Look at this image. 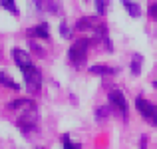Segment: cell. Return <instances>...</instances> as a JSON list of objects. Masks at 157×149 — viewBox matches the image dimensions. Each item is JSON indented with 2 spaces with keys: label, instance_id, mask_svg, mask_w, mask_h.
I'll use <instances>...</instances> for the list:
<instances>
[{
  "label": "cell",
  "instance_id": "6da1fadb",
  "mask_svg": "<svg viewBox=\"0 0 157 149\" xmlns=\"http://www.w3.org/2000/svg\"><path fill=\"white\" fill-rule=\"evenodd\" d=\"M90 44H92V40L90 38H80L76 40V42L70 46L68 50V60L72 62L74 66H82L86 62V58H88V48Z\"/></svg>",
  "mask_w": 157,
  "mask_h": 149
},
{
  "label": "cell",
  "instance_id": "7a4b0ae2",
  "mask_svg": "<svg viewBox=\"0 0 157 149\" xmlns=\"http://www.w3.org/2000/svg\"><path fill=\"white\" fill-rule=\"evenodd\" d=\"M24 82H26V90L30 94H38L40 88H42V72H40L36 66H30V68L22 70Z\"/></svg>",
  "mask_w": 157,
  "mask_h": 149
},
{
  "label": "cell",
  "instance_id": "3957f363",
  "mask_svg": "<svg viewBox=\"0 0 157 149\" xmlns=\"http://www.w3.org/2000/svg\"><path fill=\"white\" fill-rule=\"evenodd\" d=\"M16 125L24 131V133H30V131L36 129L38 125V109H30V111H24L16 117Z\"/></svg>",
  "mask_w": 157,
  "mask_h": 149
},
{
  "label": "cell",
  "instance_id": "277c9868",
  "mask_svg": "<svg viewBox=\"0 0 157 149\" xmlns=\"http://www.w3.org/2000/svg\"><path fill=\"white\" fill-rule=\"evenodd\" d=\"M135 107H137V111L147 119V121L153 123V125L157 127V105L155 103L147 101L145 97H137L135 99Z\"/></svg>",
  "mask_w": 157,
  "mask_h": 149
},
{
  "label": "cell",
  "instance_id": "5b68a950",
  "mask_svg": "<svg viewBox=\"0 0 157 149\" xmlns=\"http://www.w3.org/2000/svg\"><path fill=\"white\" fill-rule=\"evenodd\" d=\"M107 97H109V105H111V109H115L119 115L127 117V101H125V96H123L119 90H111Z\"/></svg>",
  "mask_w": 157,
  "mask_h": 149
},
{
  "label": "cell",
  "instance_id": "8992f818",
  "mask_svg": "<svg viewBox=\"0 0 157 149\" xmlns=\"http://www.w3.org/2000/svg\"><path fill=\"white\" fill-rule=\"evenodd\" d=\"M12 58H14L16 66H18L20 70H26V68H30V66H34L30 54H28L26 50H22V48H12Z\"/></svg>",
  "mask_w": 157,
  "mask_h": 149
},
{
  "label": "cell",
  "instance_id": "52a82bcc",
  "mask_svg": "<svg viewBox=\"0 0 157 149\" xmlns=\"http://www.w3.org/2000/svg\"><path fill=\"white\" fill-rule=\"evenodd\" d=\"M8 109L14 111V113H24V111H30V109H36V103L32 99H26V97H20V99H14V101L8 103Z\"/></svg>",
  "mask_w": 157,
  "mask_h": 149
},
{
  "label": "cell",
  "instance_id": "ba28073f",
  "mask_svg": "<svg viewBox=\"0 0 157 149\" xmlns=\"http://www.w3.org/2000/svg\"><path fill=\"white\" fill-rule=\"evenodd\" d=\"M26 34L30 36V38H40V40H48V38H50V30H48V24L46 22L38 24V26H34V28H30Z\"/></svg>",
  "mask_w": 157,
  "mask_h": 149
},
{
  "label": "cell",
  "instance_id": "9c48e42d",
  "mask_svg": "<svg viewBox=\"0 0 157 149\" xmlns=\"http://www.w3.org/2000/svg\"><path fill=\"white\" fill-rule=\"evenodd\" d=\"M117 70L111 68V66H105V64H96L90 68V74H94V76H111V74H115Z\"/></svg>",
  "mask_w": 157,
  "mask_h": 149
},
{
  "label": "cell",
  "instance_id": "30bf717a",
  "mask_svg": "<svg viewBox=\"0 0 157 149\" xmlns=\"http://www.w3.org/2000/svg\"><path fill=\"white\" fill-rule=\"evenodd\" d=\"M38 8L50 12V14H58V12H60V6H58V2H54V0H40Z\"/></svg>",
  "mask_w": 157,
  "mask_h": 149
},
{
  "label": "cell",
  "instance_id": "8fae6325",
  "mask_svg": "<svg viewBox=\"0 0 157 149\" xmlns=\"http://www.w3.org/2000/svg\"><path fill=\"white\" fill-rule=\"evenodd\" d=\"M121 6L127 10V14H129L131 18H139V14H141L139 6H137L135 2H131V0H121Z\"/></svg>",
  "mask_w": 157,
  "mask_h": 149
},
{
  "label": "cell",
  "instance_id": "7c38bea8",
  "mask_svg": "<svg viewBox=\"0 0 157 149\" xmlns=\"http://www.w3.org/2000/svg\"><path fill=\"white\" fill-rule=\"evenodd\" d=\"M141 64H143V56L141 54H133V56H131V74H133V76H139V74H141Z\"/></svg>",
  "mask_w": 157,
  "mask_h": 149
},
{
  "label": "cell",
  "instance_id": "4fadbf2b",
  "mask_svg": "<svg viewBox=\"0 0 157 149\" xmlns=\"http://www.w3.org/2000/svg\"><path fill=\"white\" fill-rule=\"evenodd\" d=\"M0 86H6V88H10V90H20V86L16 84L6 72H0Z\"/></svg>",
  "mask_w": 157,
  "mask_h": 149
},
{
  "label": "cell",
  "instance_id": "5bb4252c",
  "mask_svg": "<svg viewBox=\"0 0 157 149\" xmlns=\"http://www.w3.org/2000/svg\"><path fill=\"white\" fill-rule=\"evenodd\" d=\"M62 145H64V149H82V145L78 141H72V137H70L68 133L62 135Z\"/></svg>",
  "mask_w": 157,
  "mask_h": 149
},
{
  "label": "cell",
  "instance_id": "9a60e30c",
  "mask_svg": "<svg viewBox=\"0 0 157 149\" xmlns=\"http://www.w3.org/2000/svg\"><path fill=\"white\" fill-rule=\"evenodd\" d=\"M0 6L6 8L8 12H12V14H18V8H16V2H14V0H0Z\"/></svg>",
  "mask_w": 157,
  "mask_h": 149
},
{
  "label": "cell",
  "instance_id": "2e32d148",
  "mask_svg": "<svg viewBox=\"0 0 157 149\" xmlns=\"http://www.w3.org/2000/svg\"><path fill=\"white\" fill-rule=\"evenodd\" d=\"M96 8H98V14L104 16L107 10V0H96Z\"/></svg>",
  "mask_w": 157,
  "mask_h": 149
},
{
  "label": "cell",
  "instance_id": "e0dca14e",
  "mask_svg": "<svg viewBox=\"0 0 157 149\" xmlns=\"http://www.w3.org/2000/svg\"><path fill=\"white\" fill-rule=\"evenodd\" d=\"M107 113H109V107H100V109L96 111V117H98V119H105Z\"/></svg>",
  "mask_w": 157,
  "mask_h": 149
},
{
  "label": "cell",
  "instance_id": "ac0fdd59",
  "mask_svg": "<svg viewBox=\"0 0 157 149\" xmlns=\"http://www.w3.org/2000/svg\"><path fill=\"white\" fill-rule=\"evenodd\" d=\"M60 32H62V36H64V38H70V36H72V34H70L72 30L66 26V22H62V24H60Z\"/></svg>",
  "mask_w": 157,
  "mask_h": 149
},
{
  "label": "cell",
  "instance_id": "d6986e66",
  "mask_svg": "<svg viewBox=\"0 0 157 149\" xmlns=\"http://www.w3.org/2000/svg\"><path fill=\"white\" fill-rule=\"evenodd\" d=\"M149 16H151V18H157V2L149 6Z\"/></svg>",
  "mask_w": 157,
  "mask_h": 149
},
{
  "label": "cell",
  "instance_id": "ffe728a7",
  "mask_svg": "<svg viewBox=\"0 0 157 149\" xmlns=\"http://www.w3.org/2000/svg\"><path fill=\"white\" fill-rule=\"evenodd\" d=\"M153 86H155V88H157V82H153Z\"/></svg>",
  "mask_w": 157,
  "mask_h": 149
},
{
  "label": "cell",
  "instance_id": "44dd1931",
  "mask_svg": "<svg viewBox=\"0 0 157 149\" xmlns=\"http://www.w3.org/2000/svg\"><path fill=\"white\" fill-rule=\"evenodd\" d=\"M40 149H42V147H40Z\"/></svg>",
  "mask_w": 157,
  "mask_h": 149
}]
</instances>
